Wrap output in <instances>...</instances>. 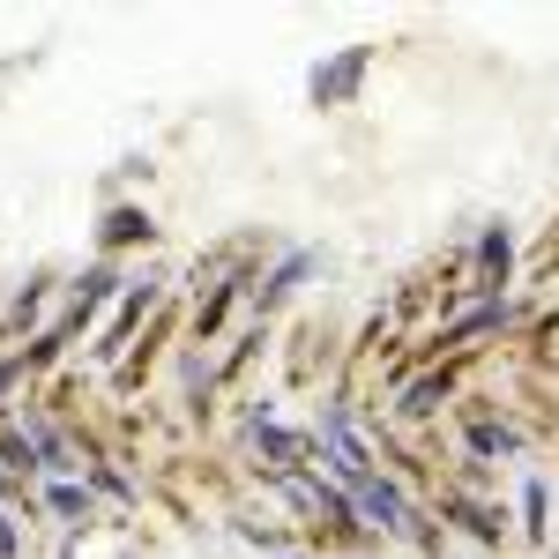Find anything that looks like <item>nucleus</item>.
Masks as SVG:
<instances>
[{"label":"nucleus","instance_id":"nucleus-4","mask_svg":"<svg viewBox=\"0 0 559 559\" xmlns=\"http://www.w3.org/2000/svg\"><path fill=\"white\" fill-rule=\"evenodd\" d=\"M150 306H157V284H128V292H120V313H112V329H105V344H97V358H120V344L142 329Z\"/></svg>","mask_w":559,"mask_h":559},{"label":"nucleus","instance_id":"nucleus-19","mask_svg":"<svg viewBox=\"0 0 559 559\" xmlns=\"http://www.w3.org/2000/svg\"><path fill=\"white\" fill-rule=\"evenodd\" d=\"M0 559H23V530H15L8 515H0Z\"/></svg>","mask_w":559,"mask_h":559},{"label":"nucleus","instance_id":"nucleus-16","mask_svg":"<svg viewBox=\"0 0 559 559\" xmlns=\"http://www.w3.org/2000/svg\"><path fill=\"white\" fill-rule=\"evenodd\" d=\"M239 537H247L261 559H284V530H276V522H239Z\"/></svg>","mask_w":559,"mask_h":559},{"label":"nucleus","instance_id":"nucleus-3","mask_svg":"<svg viewBox=\"0 0 559 559\" xmlns=\"http://www.w3.org/2000/svg\"><path fill=\"white\" fill-rule=\"evenodd\" d=\"M120 292H128V284H120V269H112V261H97V269H83V284H75V306H68V321H60V329L75 336V329H83L90 313H97V306H112Z\"/></svg>","mask_w":559,"mask_h":559},{"label":"nucleus","instance_id":"nucleus-10","mask_svg":"<svg viewBox=\"0 0 559 559\" xmlns=\"http://www.w3.org/2000/svg\"><path fill=\"white\" fill-rule=\"evenodd\" d=\"M45 508L60 522H90V485H75V477H52L45 485Z\"/></svg>","mask_w":559,"mask_h":559},{"label":"nucleus","instance_id":"nucleus-5","mask_svg":"<svg viewBox=\"0 0 559 559\" xmlns=\"http://www.w3.org/2000/svg\"><path fill=\"white\" fill-rule=\"evenodd\" d=\"M508 269H515V231H508V224H492V231L477 239V284H485V292H500V284H508Z\"/></svg>","mask_w":559,"mask_h":559},{"label":"nucleus","instance_id":"nucleus-20","mask_svg":"<svg viewBox=\"0 0 559 559\" xmlns=\"http://www.w3.org/2000/svg\"><path fill=\"white\" fill-rule=\"evenodd\" d=\"M97 492H112V500H134V485L120 471H97Z\"/></svg>","mask_w":559,"mask_h":559},{"label":"nucleus","instance_id":"nucleus-12","mask_svg":"<svg viewBox=\"0 0 559 559\" xmlns=\"http://www.w3.org/2000/svg\"><path fill=\"white\" fill-rule=\"evenodd\" d=\"M500 321H508V306H500V299H485L477 313H463V321H455V329H448L440 344H471V336H485V329H500Z\"/></svg>","mask_w":559,"mask_h":559},{"label":"nucleus","instance_id":"nucleus-17","mask_svg":"<svg viewBox=\"0 0 559 559\" xmlns=\"http://www.w3.org/2000/svg\"><path fill=\"white\" fill-rule=\"evenodd\" d=\"M231 292H239V284H216V292H210V306L194 313V336H210L216 321H224V306H231Z\"/></svg>","mask_w":559,"mask_h":559},{"label":"nucleus","instance_id":"nucleus-2","mask_svg":"<svg viewBox=\"0 0 559 559\" xmlns=\"http://www.w3.org/2000/svg\"><path fill=\"white\" fill-rule=\"evenodd\" d=\"M366 68H373V45H344L336 60H321V68L306 75V97H313V105H350L358 83H366Z\"/></svg>","mask_w":559,"mask_h":559},{"label":"nucleus","instance_id":"nucleus-6","mask_svg":"<svg viewBox=\"0 0 559 559\" xmlns=\"http://www.w3.org/2000/svg\"><path fill=\"white\" fill-rule=\"evenodd\" d=\"M254 448L269 455V463H276V477L299 471V432H284L276 418H254Z\"/></svg>","mask_w":559,"mask_h":559},{"label":"nucleus","instance_id":"nucleus-8","mask_svg":"<svg viewBox=\"0 0 559 559\" xmlns=\"http://www.w3.org/2000/svg\"><path fill=\"white\" fill-rule=\"evenodd\" d=\"M448 395H455V381H448V373H426V381L403 388V403H395V411H403V418H432Z\"/></svg>","mask_w":559,"mask_h":559},{"label":"nucleus","instance_id":"nucleus-11","mask_svg":"<svg viewBox=\"0 0 559 559\" xmlns=\"http://www.w3.org/2000/svg\"><path fill=\"white\" fill-rule=\"evenodd\" d=\"M306 276H313V254H284V269H276V276H269V284H261V306L292 299V292H299Z\"/></svg>","mask_w":559,"mask_h":559},{"label":"nucleus","instance_id":"nucleus-13","mask_svg":"<svg viewBox=\"0 0 559 559\" xmlns=\"http://www.w3.org/2000/svg\"><path fill=\"white\" fill-rule=\"evenodd\" d=\"M150 231H157V224H150L142 210H112L105 216V247H134V239H150Z\"/></svg>","mask_w":559,"mask_h":559},{"label":"nucleus","instance_id":"nucleus-14","mask_svg":"<svg viewBox=\"0 0 559 559\" xmlns=\"http://www.w3.org/2000/svg\"><path fill=\"white\" fill-rule=\"evenodd\" d=\"M545 515H552V492H545V477H530V485H522V530L545 537Z\"/></svg>","mask_w":559,"mask_h":559},{"label":"nucleus","instance_id":"nucleus-9","mask_svg":"<svg viewBox=\"0 0 559 559\" xmlns=\"http://www.w3.org/2000/svg\"><path fill=\"white\" fill-rule=\"evenodd\" d=\"M471 455H477V463L522 455V432H515V426H492V418H477V426H471Z\"/></svg>","mask_w":559,"mask_h":559},{"label":"nucleus","instance_id":"nucleus-1","mask_svg":"<svg viewBox=\"0 0 559 559\" xmlns=\"http://www.w3.org/2000/svg\"><path fill=\"white\" fill-rule=\"evenodd\" d=\"M350 508H358V530H381V537L426 545V552L440 545V537L426 530V515L403 500V485H395V477H358V485H350Z\"/></svg>","mask_w":559,"mask_h":559},{"label":"nucleus","instance_id":"nucleus-15","mask_svg":"<svg viewBox=\"0 0 559 559\" xmlns=\"http://www.w3.org/2000/svg\"><path fill=\"white\" fill-rule=\"evenodd\" d=\"M8 471H38V448H31L23 432H0V477Z\"/></svg>","mask_w":559,"mask_h":559},{"label":"nucleus","instance_id":"nucleus-7","mask_svg":"<svg viewBox=\"0 0 559 559\" xmlns=\"http://www.w3.org/2000/svg\"><path fill=\"white\" fill-rule=\"evenodd\" d=\"M440 515H455L471 537H485V545H500V508H477V500H463V492H448L440 500Z\"/></svg>","mask_w":559,"mask_h":559},{"label":"nucleus","instance_id":"nucleus-22","mask_svg":"<svg viewBox=\"0 0 559 559\" xmlns=\"http://www.w3.org/2000/svg\"><path fill=\"white\" fill-rule=\"evenodd\" d=\"M0 492H8V477H0Z\"/></svg>","mask_w":559,"mask_h":559},{"label":"nucleus","instance_id":"nucleus-21","mask_svg":"<svg viewBox=\"0 0 559 559\" xmlns=\"http://www.w3.org/2000/svg\"><path fill=\"white\" fill-rule=\"evenodd\" d=\"M284 559H313V552H284Z\"/></svg>","mask_w":559,"mask_h":559},{"label":"nucleus","instance_id":"nucleus-18","mask_svg":"<svg viewBox=\"0 0 559 559\" xmlns=\"http://www.w3.org/2000/svg\"><path fill=\"white\" fill-rule=\"evenodd\" d=\"M23 373H31V358H23V350H15V358H0V395L23 381Z\"/></svg>","mask_w":559,"mask_h":559}]
</instances>
